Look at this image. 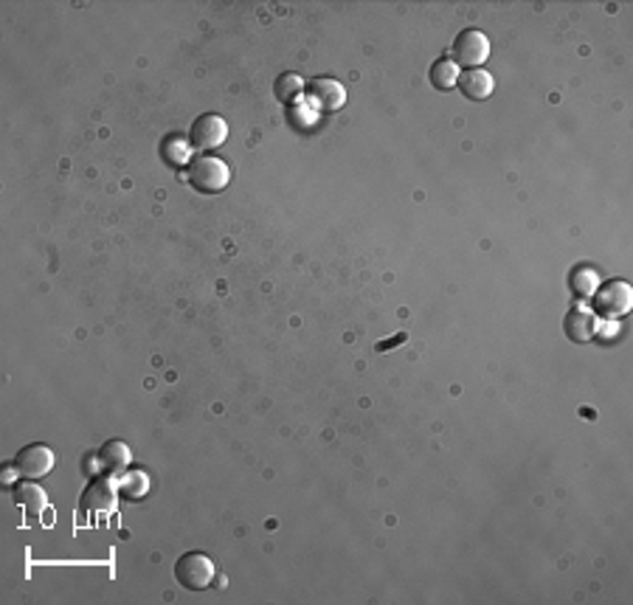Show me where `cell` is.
<instances>
[{
	"label": "cell",
	"mask_w": 633,
	"mask_h": 605,
	"mask_svg": "<svg viewBox=\"0 0 633 605\" xmlns=\"http://www.w3.org/2000/svg\"><path fill=\"white\" fill-rule=\"evenodd\" d=\"M189 184L194 192L200 194H218L228 186L231 181V169L226 167V163L220 158H214V155H200L189 163Z\"/></svg>",
	"instance_id": "6da1fadb"
},
{
	"label": "cell",
	"mask_w": 633,
	"mask_h": 605,
	"mask_svg": "<svg viewBox=\"0 0 633 605\" xmlns=\"http://www.w3.org/2000/svg\"><path fill=\"white\" fill-rule=\"evenodd\" d=\"M175 580L189 592H203L214 580V563L203 552H186L175 563Z\"/></svg>",
	"instance_id": "7a4b0ae2"
},
{
	"label": "cell",
	"mask_w": 633,
	"mask_h": 605,
	"mask_svg": "<svg viewBox=\"0 0 633 605\" xmlns=\"http://www.w3.org/2000/svg\"><path fill=\"white\" fill-rule=\"evenodd\" d=\"M451 62L456 65H464V68H479L481 62H485L490 57V40L487 35H481L479 28H468V31H462V35L454 40L451 45Z\"/></svg>",
	"instance_id": "3957f363"
},
{
	"label": "cell",
	"mask_w": 633,
	"mask_h": 605,
	"mask_svg": "<svg viewBox=\"0 0 633 605\" xmlns=\"http://www.w3.org/2000/svg\"><path fill=\"white\" fill-rule=\"evenodd\" d=\"M12 468L20 479H43L54 470V451L48 445H40V443L26 445L18 456H14Z\"/></svg>",
	"instance_id": "277c9868"
},
{
	"label": "cell",
	"mask_w": 633,
	"mask_h": 605,
	"mask_svg": "<svg viewBox=\"0 0 633 605\" xmlns=\"http://www.w3.org/2000/svg\"><path fill=\"white\" fill-rule=\"evenodd\" d=\"M226 138H228V124L220 116H214V113L200 116L189 130V146L192 150H200V153L218 150Z\"/></svg>",
	"instance_id": "5b68a950"
},
{
	"label": "cell",
	"mask_w": 633,
	"mask_h": 605,
	"mask_svg": "<svg viewBox=\"0 0 633 605\" xmlns=\"http://www.w3.org/2000/svg\"><path fill=\"white\" fill-rule=\"evenodd\" d=\"M594 304L605 318H620V316L628 313L630 304H633V290H630L628 282H620V279L608 282V285H603L597 290Z\"/></svg>",
	"instance_id": "8992f818"
},
{
	"label": "cell",
	"mask_w": 633,
	"mask_h": 605,
	"mask_svg": "<svg viewBox=\"0 0 633 605\" xmlns=\"http://www.w3.org/2000/svg\"><path fill=\"white\" fill-rule=\"evenodd\" d=\"M305 90L310 96V102L319 110H324V113H332V110H338V107L346 105V90H344L341 82H336V79L319 76V79H313Z\"/></svg>",
	"instance_id": "52a82bcc"
},
{
	"label": "cell",
	"mask_w": 633,
	"mask_h": 605,
	"mask_svg": "<svg viewBox=\"0 0 633 605\" xmlns=\"http://www.w3.org/2000/svg\"><path fill=\"white\" fill-rule=\"evenodd\" d=\"M563 333H566V338L574 341V343L591 341L597 335V318H594V313H591V310H586V307L569 310L566 318H563Z\"/></svg>",
	"instance_id": "ba28073f"
},
{
	"label": "cell",
	"mask_w": 633,
	"mask_h": 605,
	"mask_svg": "<svg viewBox=\"0 0 633 605\" xmlns=\"http://www.w3.org/2000/svg\"><path fill=\"white\" fill-rule=\"evenodd\" d=\"M79 504H82V510H88V513H110L115 507V484H110L107 479H93L85 487Z\"/></svg>",
	"instance_id": "9c48e42d"
},
{
	"label": "cell",
	"mask_w": 633,
	"mask_h": 605,
	"mask_svg": "<svg viewBox=\"0 0 633 605\" xmlns=\"http://www.w3.org/2000/svg\"><path fill=\"white\" fill-rule=\"evenodd\" d=\"M456 88L468 96V99L473 102H485L490 99V93L495 88V82L487 71H481V68H471V71H462L459 79H456Z\"/></svg>",
	"instance_id": "30bf717a"
},
{
	"label": "cell",
	"mask_w": 633,
	"mask_h": 605,
	"mask_svg": "<svg viewBox=\"0 0 633 605\" xmlns=\"http://www.w3.org/2000/svg\"><path fill=\"white\" fill-rule=\"evenodd\" d=\"M14 504L20 507L26 515H40L48 507V496L40 484H35V479H20L14 484Z\"/></svg>",
	"instance_id": "8fae6325"
},
{
	"label": "cell",
	"mask_w": 633,
	"mask_h": 605,
	"mask_svg": "<svg viewBox=\"0 0 633 605\" xmlns=\"http://www.w3.org/2000/svg\"><path fill=\"white\" fill-rule=\"evenodd\" d=\"M96 462H99V468L107 473V476L124 473L127 465H130V448L124 443H119V439H110V443H105L102 448H99Z\"/></svg>",
	"instance_id": "7c38bea8"
},
{
	"label": "cell",
	"mask_w": 633,
	"mask_h": 605,
	"mask_svg": "<svg viewBox=\"0 0 633 605\" xmlns=\"http://www.w3.org/2000/svg\"><path fill=\"white\" fill-rule=\"evenodd\" d=\"M302 93H305V79L298 74H281L273 85V96L281 105H296Z\"/></svg>",
	"instance_id": "4fadbf2b"
},
{
	"label": "cell",
	"mask_w": 633,
	"mask_h": 605,
	"mask_svg": "<svg viewBox=\"0 0 633 605\" xmlns=\"http://www.w3.org/2000/svg\"><path fill=\"white\" fill-rule=\"evenodd\" d=\"M431 85H434L437 90H454L456 85V79H459V68L451 62V59H439L431 65Z\"/></svg>",
	"instance_id": "5bb4252c"
},
{
	"label": "cell",
	"mask_w": 633,
	"mask_h": 605,
	"mask_svg": "<svg viewBox=\"0 0 633 605\" xmlns=\"http://www.w3.org/2000/svg\"><path fill=\"white\" fill-rule=\"evenodd\" d=\"M119 490H122V496H127L132 501L144 499L149 493V476H146V473H141V470H132V473H127V476L122 479Z\"/></svg>",
	"instance_id": "9a60e30c"
},
{
	"label": "cell",
	"mask_w": 633,
	"mask_h": 605,
	"mask_svg": "<svg viewBox=\"0 0 633 605\" xmlns=\"http://www.w3.org/2000/svg\"><path fill=\"white\" fill-rule=\"evenodd\" d=\"M574 290L580 293V296H591V293L597 290V276L586 268H580L574 273Z\"/></svg>",
	"instance_id": "2e32d148"
}]
</instances>
